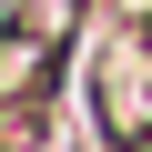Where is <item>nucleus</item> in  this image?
<instances>
[{
	"mask_svg": "<svg viewBox=\"0 0 152 152\" xmlns=\"http://www.w3.org/2000/svg\"><path fill=\"white\" fill-rule=\"evenodd\" d=\"M91 112L112 152H152V31H112L91 51Z\"/></svg>",
	"mask_w": 152,
	"mask_h": 152,
	"instance_id": "f03ea898",
	"label": "nucleus"
},
{
	"mask_svg": "<svg viewBox=\"0 0 152 152\" xmlns=\"http://www.w3.org/2000/svg\"><path fill=\"white\" fill-rule=\"evenodd\" d=\"M61 61H71V0H20V10H0V152H41Z\"/></svg>",
	"mask_w": 152,
	"mask_h": 152,
	"instance_id": "f257e3e1",
	"label": "nucleus"
}]
</instances>
